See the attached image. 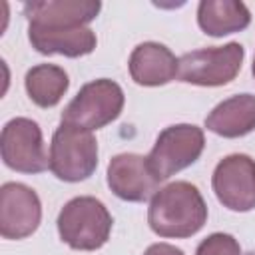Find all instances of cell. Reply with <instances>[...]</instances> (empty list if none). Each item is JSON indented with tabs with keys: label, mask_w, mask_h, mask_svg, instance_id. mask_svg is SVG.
<instances>
[{
	"label": "cell",
	"mask_w": 255,
	"mask_h": 255,
	"mask_svg": "<svg viewBox=\"0 0 255 255\" xmlns=\"http://www.w3.org/2000/svg\"><path fill=\"white\" fill-rule=\"evenodd\" d=\"M195 255H241V247L229 233H211L197 245Z\"/></svg>",
	"instance_id": "e0dca14e"
},
{
	"label": "cell",
	"mask_w": 255,
	"mask_h": 255,
	"mask_svg": "<svg viewBox=\"0 0 255 255\" xmlns=\"http://www.w3.org/2000/svg\"><path fill=\"white\" fill-rule=\"evenodd\" d=\"M205 128L221 137H243L255 129V96L237 94L217 104L205 118Z\"/></svg>",
	"instance_id": "5bb4252c"
},
{
	"label": "cell",
	"mask_w": 255,
	"mask_h": 255,
	"mask_svg": "<svg viewBox=\"0 0 255 255\" xmlns=\"http://www.w3.org/2000/svg\"><path fill=\"white\" fill-rule=\"evenodd\" d=\"M28 40L32 48L44 56L60 54L66 58L88 56L96 50L98 38L88 26L80 28H42L28 24Z\"/></svg>",
	"instance_id": "4fadbf2b"
},
{
	"label": "cell",
	"mask_w": 255,
	"mask_h": 255,
	"mask_svg": "<svg viewBox=\"0 0 255 255\" xmlns=\"http://www.w3.org/2000/svg\"><path fill=\"white\" fill-rule=\"evenodd\" d=\"M205 147L203 129L193 124H175L159 131L151 151L145 155L157 181H165L199 159Z\"/></svg>",
	"instance_id": "5b68a950"
},
{
	"label": "cell",
	"mask_w": 255,
	"mask_h": 255,
	"mask_svg": "<svg viewBox=\"0 0 255 255\" xmlns=\"http://www.w3.org/2000/svg\"><path fill=\"white\" fill-rule=\"evenodd\" d=\"M251 72H253V76H255V60H253V68H251Z\"/></svg>",
	"instance_id": "d6986e66"
},
{
	"label": "cell",
	"mask_w": 255,
	"mask_h": 255,
	"mask_svg": "<svg viewBox=\"0 0 255 255\" xmlns=\"http://www.w3.org/2000/svg\"><path fill=\"white\" fill-rule=\"evenodd\" d=\"M102 10L98 0H42L26 2L24 16L30 26L42 28H80L88 26Z\"/></svg>",
	"instance_id": "8fae6325"
},
{
	"label": "cell",
	"mask_w": 255,
	"mask_h": 255,
	"mask_svg": "<svg viewBox=\"0 0 255 255\" xmlns=\"http://www.w3.org/2000/svg\"><path fill=\"white\" fill-rule=\"evenodd\" d=\"M50 171L68 183L88 179L98 167V141L92 131L60 124L50 143Z\"/></svg>",
	"instance_id": "277c9868"
},
{
	"label": "cell",
	"mask_w": 255,
	"mask_h": 255,
	"mask_svg": "<svg viewBox=\"0 0 255 255\" xmlns=\"http://www.w3.org/2000/svg\"><path fill=\"white\" fill-rule=\"evenodd\" d=\"M112 223L108 207L92 195L70 199L60 209L56 221L60 239L76 251H96L104 247L110 239Z\"/></svg>",
	"instance_id": "7a4b0ae2"
},
{
	"label": "cell",
	"mask_w": 255,
	"mask_h": 255,
	"mask_svg": "<svg viewBox=\"0 0 255 255\" xmlns=\"http://www.w3.org/2000/svg\"><path fill=\"white\" fill-rule=\"evenodd\" d=\"M245 255H255V251H249V253H245Z\"/></svg>",
	"instance_id": "ffe728a7"
},
{
	"label": "cell",
	"mask_w": 255,
	"mask_h": 255,
	"mask_svg": "<svg viewBox=\"0 0 255 255\" xmlns=\"http://www.w3.org/2000/svg\"><path fill=\"white\" fill-rule=\"evenodd\" d=\"M26 94L38 108H54L70 88V78L56 64H38L26 72Z\"/></svg>",
	"instance_id": "2e32d148"
},
{
	"label": "cell",
	"mask_w": 255,
	"mask_h": 255,
	"mask_svg": "<svg viewBox=\"0 0 255 255\" xmlns=\"http://www.w3.org/2000/svg\"><path fill=\"white\" fill-rule=\"evenodd\" d=\"M0 153L4 163L20 173H42L50 167L42 129L30 118H14L2 128Z\"/></svg>",
	"instance_id": "52a82bcc"
},
{
	"label": "cell",
	"mask_w": 255,
	"mask_h": 255,
	"mask_svg": "<svg viewBox=\"0 0 255 255\" xmlns=\"http://www.w3.org/2000/svg\"><path fill=\"white\" fill-rule=\"evenodd\" d=\"M124 104L126 96L120 84L108 78H100L80 88L74 100L64 108L62 124L94 131L118 120Z\"/></svg>",
	"instance_id": "3957f363"
},
{
	"label": "cell",
	"mask_w": 255,
	"mask_h": 255,
	"mask_svg": "<svg viewBox=\"0 0 255 255\" xmlns=\"http://www.w3.org/2000/svg\"><path fill=\"white\" fill-rule=\"evenodd\" d=\"M129 76L137 86H165L179 74V58L159 42H141L129 54Z\"/></svg>",
	"instance_id": "7c38bea8"
},
{
	"label": "cell",
	"mask_w": 255,
	"mask_h": 255,
	"mask_svg": "<svg viewBox=\"0 0 255 255\" xmlns=\"http://www.w3.org/2000/svg\"><path fill=\"white\" fill-rule=\"evenodd\" d=\"M199 28L213 38L241 32L251 24V12L237 0H203L197 6Z\"/></svg>",
	"instance_id": "9a60e30c"
},
{
	"label": "cell",
	"mask_w": 255,
	"mask_h": 255,
	"mask_svg": "<svg viewBox=\"0 0 255 255\" xmlns=\"http://www.w3.org/2000/svg\"><path fill=\"white\" fill-rule=\"evenodd\" d=\"M205 221L207 205L199 189L189 181H173L157 189L147 207L149 229L159 237H191Z\"/></svg>",
	"instance_id": "6da1fadb"
},
{
	"label": "cell",
	"mask_w": 255,
	"mask_h": 255,
	"mask_svg": "<svg viewBox=\"0 0 255 255\" xmlns=\"http://www.w3.org/2000/svg\"><path fill=\"white\" fill-rule=\"evenodd\" d=\"M42 221V203L38 193L18 181L0 187V235L4 239H26Z\"/></svg>",
	"instance_id": "9c48e42d"
},
{
	"label": "cell",
	"mask_w": 255,
	"mask_h": 255,
	"mask_svg": "<svg viewBox=\"0 0 255 255\" xmlns=\"http://www.w3.org/2000/svg\"><path fill=\"white\" fill-rule=\"evenodd\" d=\"M211 187L223 207L239 213L255 209V159L245 153L223 157L213 169Z\"/></svg>",
	"instance_id": "ba28073f"
},
{
	"label": "cell",
	"mask_w": 255,
	"mask_h": 255,
	"mask_svg": "<svg viewBox=\"0 0 255 255\" xmlns=\"http://www.w3.org/2000/svg\"><path fill=\"white\" fill-rule=\"evenodd\" d=\"M157 177L151 173L145 155L118 153L108 163V185L124 201L141 203L157 193Z\"/></svg>",
	"instance_id": "30bf717a"
},
{
	"label": "cell",
	"mask_w": 255,
	"mask_h": 255,
	"mask_svg": "<svg viewBox=\"0 0 255 255\" xmlns=\"http://www.w3.org/2000/svg\"><path fill=\"white\" fill-rule=\"evenodd\" d=\"M243 58H245V48L239 42L199 48L179 58L177 78L185 84L203 86V88L225 86L237 78Z\"/></svg>",
	"instance_id": "8992f818"
},
{
	"label": "cell",
	"mask_w": 255,
	"mask_h": 255,
	"mask_svg": "<svg viewBox=\"0 0 255 255\" xmlns=\"http://www.w3.org/2000/svg\"><path fill=\"white\" fill-rule=\"evenodd\" d=\"M143 255H185V253L169 243H153L143 251Z\"/></svg>",
	"instance_id": "ac0fdd59"
}]
</instances>
